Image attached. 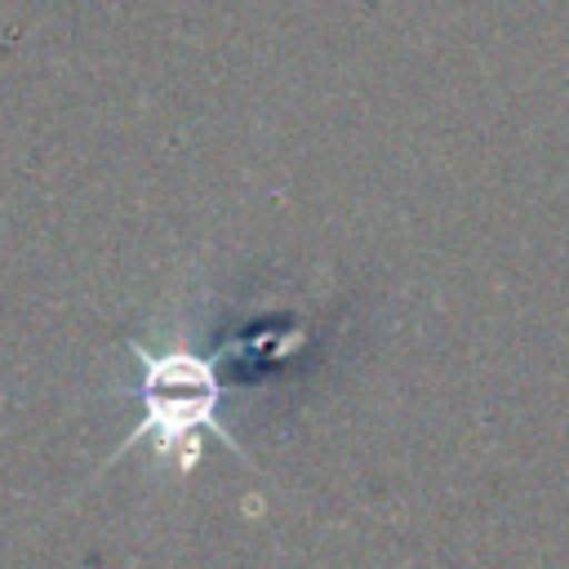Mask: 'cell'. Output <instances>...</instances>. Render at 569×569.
I'll return each mask as SVG.
<instances>
[{
	"instance_id": "1",
	"label": "cell",
	"mask_w": 569,
	"mask_h": 569,
	"mask_svg": "<svg viewBox=\"0 0 569 569\" xmlns=\"http://www.w3.org/2000/svg\"><path fill=\"white\" fill-rule=\"evenodd\" d=\"M142 369V422L133 440H151L160 462H173L187 471L200 458V431L218 418V378L213 365L187 347L173 351H138ZM129 440V445H133Z\"/></svg>"
}]
</instances>
